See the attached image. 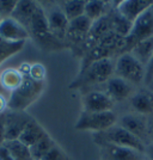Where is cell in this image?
<instances>
[{"label": "cell", "instance_id": "obj_1", "mask_svg": "<svg viewBox=\"0 0 153 160\" xmlns=\"http://www.w3.org/2000/svg\"><path fill=\"white\" fill-rule=\"evenodd\" d=\"M115 65L111 59H102L90 63L89 66L80 71L79 77L75 79L71 87H85L93 86L107 82L111 77H114Z\"/></svg>", "mask_w": 153, "mask_h": 160}, {"label": "cell", "instance_id": "obj_2", "mask_svg": "<svg viewBox=\"0 0 153 160\" xmlns=\"http://www.w3.org/2000/svg\"><path fill=\"white\" fill-rule=\"evenodd\" d=\"M123 47H125V38L116 32L110 31L94 47L89 50V53L84 59L81 71L85 69L90 63H92L94 61L102 60V59H111L113 54L117 53L119 50L123 52Z\"/></svg>", "mask_w": 153, "mask_h": 160}, {"label": "cell", "instance_id": "obj_3", "mask_svg": "<svg viewBox=\"0 0 153 160\" xmlns=\"http://www.w3.org/2000/svg\"><path fill=\"white\" fill-rule=\"evenodd\" d=\"M114 74L134 86L145 82L146 68L130 53H122L115 63Z\"/></svg>", "mask_w": 153, "mask_h": 160}, {"label": "cell", "instance_id": "obj_4", "mask_svg": "<svg viewBox=\"0 0 153 160\" xmlns=\"http://www.w3.org/2000/svg\"><path fill=\"white\" fill-rule=\"evenodd\" d=\"M117 123V116L111 111L104 112H86L83 111L75 122V129L80 132L103 133Z\"/></svg>", "mask_w": 153, "mask_h": 160}, {"label": "cell", "instance_id": "obj_5", "mask_svg": "<svg viewBox=\"0 0 153 160\" xmlns=\"http://www.w3.org/2000/svg\"><path fill=\"white\" fill-rule=\"evenodd\" d=\"M42 91L43 82H38L30 79L29 77H24V81L19 88L11 92L8 99V108L13 110H24L40 97Z\"/></svg>", "mask_w": 153, "mask_h": 160}, {"label": "cell", "instance_id": "obj_6", "mask_svg": "<svg viewBox=\"0 0 153 160\" xmlns=\"http://www.w3.org/2000/svg\"><path fill=\"white\" fill-rule=\"evenodd\" d=\"M153 37V12L151 7L132 24V29L125 38L123 53L130 52L138 43Z\"/></svg>", "mask_w": 153, "mask_h": 160}, {"label": "cell", "instance_id": "obj_7", "mask_svg": "<svg viewBox=\"0 0 153 160\" xmlns=\"http://www.w3.org/2000/svg\"><path fill=\"white\" fill-rule=\"evenodd\" d=\"M97 140L100 141V143L128 147V148H133L135 151H139L142 153H145V149H146V146L142 141H140L133 134L127 132L125 128H122L119 124H115L114 127L109 128L105 132L99 133L97 136Z\"/></svg>", "mask_w": 153, "mask_h": 160}, {"label": "cell", "instance_id": "obj_8", "mask_svg": "<svg viewBox=\"0 0 153 160\" xmlns=\"http://www.w3.org/2000/svg\"><path fill=\"white\" fill-rule=\"evenodd\" d=\"M119 126L125 128L127 132H129L130 134H133L135 138H138L144 143H145V141L150 140L148 123L142 115H139V113L126 115L120 120Z\"/></svg>", "mask_w": 153, "mask_h": 160}, {"label": "cell", "instance_id": "obj_9", "mask_svg": "<svg viewBox=\"0 0 153 160\" xmlns=\"http://www.w3.org/2000/svg\"><path fill=\"white\" fill-rule=\"evenodd\" d=\"M114 102L105 92L102 91H91L84 96L83 108L86 112H104L111 111Z\"/></svg>", "mask_w": 153, "mask_h": 160}, {"label": "cell", "instance_id": "obj_10", "mask_svg": "<svg viewBox=\"0 0 153 160\" xmlns=\"http://www.w3.org/2000/svg\"><path fill=\"white\" fill-rule=\"evenodd\" d=\"M0 37L7 42H25L29 38V31L11 17L0 22Z\"/></svg>", "mask_w": 153, "mask_h": 160}, {"label": "cell", "instance_id": "obj_11", "mask_svg": "<svg viewBox=\"0 0 153 160\" xmlns=\"http://www.w3.org/2000/svg\"><path fill=\"white\" fill-rule=\"evenodd\" d=\"M102 160H146V157L133 148L102 143Z\"/></svg>", "mask_w": 153, "mask_h": 160}, {"label": "cell", "instance_id": "obj_12", "mask_svg": "<svg viewBox=\"0 0 153 160\" xmlns=\"http://www.w3.org/2000/svg\"><path fill=\"white\" fill-rule=\"evenodd\" d=\"M153 1L147 0H123L117 4L116 11L125 19L134 23L144 12H146L152 6Z\"/></svg>", "mask_w": 153, "mask_h": 160}, {"label": "cell", "instance_id": "obj_13", "mask_svg": "<svg viewBox=\"0 0 153 160\" xmlns=\"http://www.w3.org/2000/svg\"><path fill=\"white\" fill-rule=\"evenodd\" d=\"M104 92L115 103V102H122V100L129 98L130 96H133L134 87L128 81L114 75L105 82V91Z\"/></svg>", "mask_w": 153, "mask_h": 160}, {"label": "cell", "instance_id": "obj_14", "mask_svg": "<svg viewBox=\"0 0 153 160\" xmlns=\"http://www.w3.org/2000/svg\"><path fill=\"white\" fill-rule=\"evenodd\" d=\"M130 105L133 110L139 115L153 113V92L148 90H140L132 96Z\"/></svg>", "mask_w": 153, "mask_h": 160}, {"label": "cell", "instance_id": "obj_15", "mask_svg": "<svg viewBox=\"0 0 153 160\" xmlns=\"http://www.w3.org/2000/svg\"><path fill=\"white\" fill-rule=\"evenodd\" d=\"M48 17V25L49 31L58 38H64L67 36L69 20L61 10H54L47 16Z\"/></svg>", "mask_w": 153, "mask_h": 160}, {"label": "cell", "instance_id": "obj_16", "mask_svg": "<svg viewBox=\"0 0 153 160\" xmlns=\"http://www.w3.org/2000/svg\"><path fill=\"white\" fill-rule=\"evenodd\" d=\"M92 22L89 19L85 16H81L79 18L71 20L68 24V30H67V36L71 40H81L85 38L86 40L87 35L91 30L92 27Z\"/></svg>", "mask_w": 153, "mask_h": 160}, {"label": "cell", "instance_id": "obj_17", "mask_svg": "<svg viewBox=\"0 0 153 160\" xmlns=\"http://www.w3.org/2000/svg\"><path fill=\"white\" fill-rule=\"evenodd\" d=\"M47 134L48 133H46V130L36 121L29 120L18 140L23 142L24 145H27L28 147H31L36 142H38L43 136H46Z\"/></svg>", "mask_w": 153, "mask_h": 160}, {"label": "cell", "instance_id": "obj_18", "mask_svg": "<svg viewBox=\"0 0 153 160\" xmlns=\"http://www.w3.org/2000/svg\"><path fill=\"white\" fill-rule=\"evenodd\" d=\"M28 121L16 113L5 115V141L18 140Z\"/></svg>", "mask_w": 153, "mask_h": 160}, {"label": "cell", "instance_id": "obj_19", "mask_svg": "<svg viewBox=\"0 0 153 160\" xmlns=\"http://www.w3.org/2000/svg\"><path fill=\"white\" fill-rule=\"evenodd\" d=\"M38 4L35 1H29V0H22L17 2V6L14 8V12L12 14V18L19 22L25 28H28L30 19L33 18V13L38 8Z\"/></svg>", "mask_w": 153, "mask_h": 160}, {"label": "cell", "instance_id": "obj_20", "mask_svg": "<svg viewBox=\"0 0 153 160\" xmlns=\"http://www.w3.org/2000/svg\"><path fill=\"white\" fill-rule=\"evenodd\" d=\"M28 28H30L31 32L36 37H40V38H44L50 33L49 25H48V17H47L46 12L43 11V8L41 6H38L36 12L33 13Z\"/></svg>", "mask_w": 153, "mask_h": 160}, {"label": "cell", "instance_id": "obj_21", "mask_svg": "<svg viewBox=\"0 0 153 160\" xmlns=\"http://www.w3.org/2000/svg\"><path fill=\"white\" fill-rule=\"evenodd\" d=\"M24 81V75L18 71V68H6L0 73V86L4 90L13 92Z\"/></svg>", "mask_w": 153, "mask_h": 160}, {"label": "cell", "instance_id": "obj_22", "mask_svg": "<svg viewBox=\"0 0 153 160\" xmlns=\"http://www.w3.org/2000/svg\"><path fill=\"white\" fill-rule=\"evenodd\" d=\"M128 53L132 54L134 58L138 61H140L145 66V68H146L147 63L150 62V60H151V58H152L153 55V37H150V38L138 43Z\"/></svg>", "mask_w": 153, "mask_h": 160}, {"label": "cell", "instance_id": "obj_23", "mask_svg": "<svg viewBox=\"0 0 153 160\" xmlns=\"http://www.w3.org/2000/svg\"><path fill=\"white\" fill-rule=\"evenodd\" d=\"M108 2L105 1H100V0H91V1H86L85 5V12L84 16L87 17L92 23L99 20L100 18L107 16L108 10Z\"/></svg>", "mask_w": 153, "mask_h": 160}, {"label": "cell", "instance_id": "obj_24", "mask_svg": "<svg viewBox=\"0 0 153 160\" xmlns=\"http://www.w3.org/2000/svg\"><path fill=\"white\" fill-rule=\"evenodd\" d=\"M3 145L7 148L13 160H33L30 152V147L24 145L19 140L5 141Z\"/></svg>", "mask_w": 153, "mask_h": 160}, {"label": "cell", "instance_id": "obj_25", "mask_svg": "<svg viewBox=\"0 0 153 160\" xmlns=\"http://www.w3.org/2000/svg\"><path fill=\"white\" fill-rule=\"evenodd\" d=\"M85 5H86V1H81V0H69V1L62 2L61 11L65 13V16L67 17V19L71 22V20L75 19V18H79L81 16H84Z\"/></svg>", "mask_w": 153, "mask_h": 160}, {"label": "cell", "instance_id": "obj_26", "mask_svg": "<svg viewBox=\"0 0 153 160\" xmlns=\"http://www.w3.org/2000/svg\"><path fill=\"white\" fill-rule=\"evenodd\" d=\"M56 143L54 140L47 134L46 136H43L38 142H36L33 146L30 147V152L33 155V160H42V158L46 155Z\"/></svg>", "mask_w": 153, "mask_h": 160}, {"label": "cell", "instance_id": "obj_27", "mask_svg": "<svg viewBox=\"0 0 153 160\" xmlns=\"http://www.w3.org/2000/svg\"><path fill=\"white\" fill-rule=\"evenodd\" d=\"M25 42H7L0 37V65L23 49Z\"/></svg>", "mask_w": 153, "mask_h": 160}, {"label": "cell", "instance_id": "obj_28", "mask_svg": "<svg viewBox=\"0 0 153 160\" xmlns=\"http://www.w3.org/2000/svg\"><path fill=\"white\" fill-rule=\"evenodd\" d=\"M16 0H0V18L1 20L11 18L14 12V8L17 6Z\"/></svg>", "mask_w": 153, "mask_h": 160}, {"label": "cell", "instance_id": "obj_29", "mask_svg": "<svg viewBox=\"0 0 153 160\" xmlns=\"http://www.w3.org/2000/svg\"><path fill=\"white\" fill-rule=\"evenodd\" d=\"M46 67L42 63H33V65H30V71H29L28 77L35 81L43 82L46 79Z\"/></svg>", "mask_w": 153, "mask_h": 160}, {"label": "cell", "instance_id": "obj_30", "mask_svg": "<svg viewBox=\"0 0 153 160\" xmlns=\"http://www.w3.org/2000/svg\"><path fill=\"white\" fill-rule=\"evenodd\" d=\"M42 160H68V158H67L66 153L61 149L60 147L58 146V145H55V146L42 158Z\"/></svg>", "mask_w": 153, "mask_h": 160}, {"label": "cell", "instance_id": "obj_31", "mask_svg": "<svg viewBox=\"0 0 153 160\" xmlns=\"http://www.w3.org/2000/svg\"><path fill=\"white\" fill-rule=\"evenodd\" d=\"M152 77H153V55L152 58H151V60H150V62L147 63L146 66V74H145V84L146 85L151 81Z\"/></svg>", "mask_w": 153, "mask_h": 160}, {"label": "cell", "instance_id": "obj_32", "mask_svg": "<svg viewBox=\"0 0 153 160\" xmlns=\"http://www.w3.org/2000/svg\"><path fill=\"white\" fill-rule=\"evenodd\" d=\"M5 142V116L0 115V145Z\"/></svg>", "mask_w": 153, "mask_h": 160}, {"label": "cell", "instance_id": "obj_33", "mask_svg": "<svg viewBox=\"0 0 153 160\" xmlns=\"http://www.w3.org/2000/svg\"><path fill=\"white\" fill-rule=\"evenodd\" d=\"M0 160H13L12 155L4 145H0Z\"/></svg>", "mask_w": 153, "mask_h": 160}, {"label": "cell", "instance_id": "obj_34", "mask_svg": "<svg viewBox=\"0 0 153 160\" xmlns=\"http://www.w3.org/2000/svg\"><path fill=\"white\" fill-rule=\"evenodd\" d=\"M7 108H8V100L5 98V96L0 93V115H4Z\"/></svg>", "mask_w": 153, "mask_h": 160}, {"label": "cell", "instance_id": "obj_35", "mask_svg": "<svg viewBox=\"0 0 153 160\" xmlns=\"http://www.w3.org/2000/svg\"><path fill=\"white\" fill-rule=\"evenodd\" d=\"M145 157L147 160H153V143L146 147L145 149Z\"/></svg>", "mask_w": 153, "mask_h": 160}, {"label": "cell", "instance_id": "obj_36", "mask_svg": "<svg viewBox=\"0 0 153 160\" xmlns=\"http://www.w3.org/2000/svg\"><path fill=\"white\" fill-rule=\"evenodd\" d=\"M148 135H150V140L151 143H153V118L148 123Z\"/></svg>", "mask_w": 153, "mask_h": 160}, {"label": "cell", "instance_id": "obj_37", "mask_svg": "<svg viewBox=\"0 0 153 160\" xmlns=\"http://www.w3.org/2000/svg\"><path fill=\"white\" fill-rule=\"evenodd\" d=\"M147 85H148V86H150L153 90V77H152V79H151V81H150V82H148Z\"/></svg>", "mask_w": 153, "mask_h": 160}, {"label": "cell", "instance_id": "obj_38", "mask_svg": "<svg viewBox=\"0 0 153 160\" xmlns=\"http://www.w3.org/2000/svg\"><path fill=\"white\" fill-rule=\"evenodd\" d=\"M151 10H152V12H153V2H152V6H151Z\"/></svg>", "mask_w": 153, "mask_h": 160}, {"label": "cell", "instance_id": "obj_39", "mask_svg": "<svg viewBox=\"0 0 153 160\" xmlns=\"http://www.w3.org/2000/svg\"><path fill=\"white\" fill-rule=\"evenodd\" d=\"M0 22H1V18H0Z\"/></svg>", "mask_w": 153, "mask_h": 160}, {"label": "cell", "instance_id": "obj_40", "mask_svg": "<svg viewBox=\"0 0 153 160\" xmlns=\"http://www.w3.org/2000/svg\"><path fill=\"white\" fill-rule=\"evenodd\" d=\"M146 160H147V159H146Z\"/></svg>", "mask_w": 153, "mask_h": 160}]
</instances>
